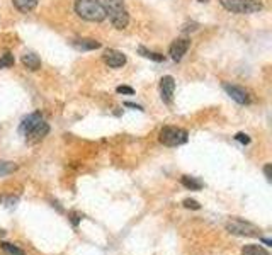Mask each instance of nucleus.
Segmentation results:
<instances>
[{
    "mask_svg": "<svg viewBox=\"0 0 272 255\" xmlns=\"http://www.w3.org/2000/svg\"><path fill=\"white\" fill-rule=\"evenodd\" d=\"M48 133H49V124L44 119H41V121H38L36 124H34L24 136H26L31 143H36L39 140H43V138L46 136Z\"/></svg>",
    "mask_w": 272,
    "mask_h": 255,
    "instance_id": "obj_9",
    "label": "nucleus"
},
{
    "mask_svg": "<svg viewBox=\"0 0 272 255\" xmlns=\"http://www.w3.org/2000/svg\"><path fill=\"white\" fill-rule=\"evenodd\" d=\"M180 182H182V186H184V187L191 189V191H199V189L204 186V184L201 182L199 178L191 177V175H184L182 178H180Z\"/></svg>",
    "mask_w": 272,
    "mask_h": 255,
    "instance_id": "obj_15",
    "label": "nucleus"
},
{
    "mask_svg": "<svg viewBox=\"0 0 272 255\" xmlns=\"http://www.w3.org/2000/svg\"><path fill=\"white\" fill-rule=\"evenodd\" d=\"M158 138H160V143H164L165 146H179V145L187 143L189 135H187V131L182 130V128L165 126V128H162V131H160Z\"/></svg>",
    "mask_w": 272,
    "mask_h": 255,
    "instance_id": "obj_4",
    "label": "nucleus"
},
{
    "mask_svg": "<svg viewBox=\"0 0 272 255\" xmlns=\"http://www.w3.org/2000/svg\"><path fill=\"white\" fill-rule=\"evenodd\" d=\"M75 12L89 22H102L107 17L105 7L100 0H75Z\"/></svg>",
    "mask_w": 272,
    "mask_h": 255,
    "instance_id": "obj_1",
    "label": "nucleus"
},
{
    "mask_svg": "<svg viewBox=\"0 0 272 255\" xmlns=\"http://www.w3.org/2000/svg\"><path fill=\"white\" fill-rule=\"evenodd\" d=\"M16 168H17L16 163L0 160V177H6V175H9V173H12L14 170H16Z\"/></svg>",
    "mask_w": 272,
    "mask_h": 255,
    "instance_id": "obj_18",
    "label": "nucleus"
},
{
    "mask_svg": "<svg viewBox=\"0 0 272 255\" xmlns=\"http://www.w3.org/2000/svg\"><path fill=\"white\" fill-rule=\"evenodd\" d=\"M264 175H265V178H267V181H272V165H270V163H267V165L264 167Z\"/></svg>",
    "mask_w": 272,
    "mask_h": 255,
    "instance_id": "obj_24",
    "label": "nucleus"
},
{
    "mask_svg": "<svg viewBox=\"0 0 272 255\" xmlns=\"http://www.w3.org/2000/svg\"><path fill=\"white\" fill-rule=\"evenodd\" d=\"M226 230L233 235H240V237H257L260 230L254 226L252 223H247L243 219H231L226 223Z\"/></svg>",
    "mask_w": 272,
    "mask_h": 255,
    "instance_id": "obj_5",
    "label": "nucleus"
},
{
    "mask_svg": "<svg viewBox=\"0 0 272 255\" xmlns=\"http://www.w3.org/2000/svg\"><path fill=\"white\" fill-rule=\"evenodd\" d=\"M184 206L187 208V209H201V204L198 201H194V199H185Z\"/></svg>",
    "mask_w": 272,
    "mask_h": 255,
    "instance_id": "obj_22",
    "label": "nucleus"
},
{
    "mask_svg": "<svg viewBox=\"0 0 272 255\" xmlns=\"http://www.w3.org/2000/svg\"><path fill=\"white\" fill-rule=\"evenodd\" d=\"M16 63V60H14V55L11 53H6L0 56V68H9V66H12Z\"/></svg>",
    "mask_w": 272,
    "mask_h": 255,
    "instance_id": "obj_19",
    "label": "nucleus"
},
{
    "mask_svg": "<svg viewBox=\"0 0 272 255\" xmlns=\"http://www.w3.org/2000/svg\"><path fill=\"white\" fill-rule=\"evenodd\" d=\"M223 89H225L226 94H228L235 102H238V104H250L252 102L250 92L247 89H243V87L233 85V84H223Z\"/></svg>",
    "mask_w": 272,
    "mask_h": 255,
    "instance_id": "obj_6",
    "label": "nucleus"
},
{
    "mask_svg": "<svg viewBox=\"0 0 272 255\" xmlns=\"http://www.w3.org/2000/svg\"><path fill=\"white\" fill-rule=\"evenodd\" d=\"M105 14L116 29H124L129 24V14L124 5V0H105Z\"/></svg>",
    "mask_w": 272,
    "mask_h": 255,
    "instance_id": "obj_2",
    "label": "nucleus"
},
{
    "mask_svg": "<svg viewBox=\"0 0 272 255\" xmlns=\"http://www.w3.org/2000/svg\"><path fill=\"white\" fill-rule=\"evenodd\" d=\"M116 92H118V94H128V95H133L134 94L133 87H128V85H119L118 89H116Z\"/></svg>",
    "mask_w": 272,
    "mask_h": 255,
    "instance_id": "obj_21",
    "label": "nucleus"
},
{
    "mask_svg": "<svg viewBox=\"0 0 272 255\" xmlns=\"http://www.w3.org/2000/svg\"><path fill=\"white\" fill-rule=\"evenodd\" d=\"M221 7L233 14H254L262 10V0H220Z\"/></svg>",
    "mask_w": 272,
    "mask_h": 255,
    "instance_id": "obj_3",
    "label": "nucleus"
},
{
    "mask_svg": "<svg viewBox=\"0 0 272 255\" xmlns=\"http://www.w3.org/2000/svg\"><path fill=\"white\" fill-rule=\"evenodd\" d=\"M72 221H73V224H75V226H77V224H78V216H77V214H72Z\"/></svg>",
    "mask_w": 272,
    "mask_h": 255,
    "instance_id": "obj_26",
    "label": "nucleus"
},
{
    "mask_svg": "<svg viewBox=\"0 0 272 255\" xmlns=\"http://www.w3.org/2000/svg\"><path fill=\"white\" fill-rule=\"evenodd\" d=\"M241 255H269V252L260 245H245L241 248Z\"/></svg>",
    "mask_w": 272,
    "mask_h": 255,
    "instance_id": "obj_16",
    "label": "nucleus"
},
{
    "mask_svg": "<svg viewBox=\"0 0 272 255\" xmlns=\"http://www.w3.org/2000/svg\"><path fill=\"white\" fill-rule=\"evenodd\" d=\"M262 242H264V243L267 245V247H270V245H272V242H270L269 238H262Z\"/></svg>",
    "mask_w": 272,
    "mask_h": 255,
    "instance_id": "obj_27",
    "label": "nucleus"
},
{
    "mask_svg": "<svg viewBox=\"0 0 272 255\" xmlns=\"http://www.w3.org/2000/svg\"><path fill=\"white\" fill-rule=\"evenodd\" d=\"M73 46L77 49L89 51V49H99L100 43H99V41H95V39H77V41H73Z\"/></svg>",
    "mask_w": 272,
    "mask_h": 255,
    "instance_id": "obj_14",
    "label": "nucleus"
},
{
    "mask_svg": "<svg viewBox=\"0 0 272 255\" xmlns=\"http://www.w3.org/2000/svg\"><path fill=\"white\" fill-rule=\"evenodd\" d=\"M189 46H191V39H187V38L175 39L174 43L170 44V49H169V53H170V56H172V60L174 61H180V60H182L184 55L187 53Z\"/></svg>",
    "mask_w": 272,
    "mask_h": 255,
    "instance_id": "obj_8",
    "label": "nucleus"
},
{
    "mask_svg": "<svg viewBox=\"0 0 272 255\" xmlns=\"http://www.w3.org/2000/svg\"><path fill=\"white\" fill-rule=\"evenodd\" d=\"M2 248L6 250V252H9L11 255H24V252L19 247H16V245H12V243H7V242H4L2 243Z\"/></svg>",
    "mask_w": 272,
    "mask_h": 255,
    "instance_id": "obj_20",
    "label": "nucleus"
},
{
    "mask_svg": "<svg viewBox=\"0 0 272 255\" xmlns=\"http://www.w3.org/2000/svg\"><path fill=\"white\" fill-rule=\"evenodd\" d=\"M140 51V55L145 56V58H148V60H153V61H164V55H160V53H155V51H150L147 48H143V46H140L138 48Z\"/></svg>",
    "mask_w": 272,
    "mask_h": 255,
    "instance_id": "obj_17",
    "label": "nucleus"
},
{
    "mask_svg": "<svg viewBox=\"0 0 272 255\" xmlns=\"http://www.w3.org/2000/svg\"><path fill=\"white\" fill-rule=\"evenodd\" d=\"M124 106H126V107H133V109H138V111H143V107H142V106L133 104V102H124Z\"/></svg>",
    "mask_w": 272,
    "mask_h": 255,
    "instance_id": "obj_25",
    "label": "nucleus"
},
{
    "mask_svg": "<svg viewBox=\"0 0 272 255\" xmlns=\"http://www.w3.org/2000/svg\"><path fill=\"white\" fill-rule=\"evenodd\" d=\"M174 92H175L174 76H170V75L162 76V80H160V95H162V100L165 102V104H172Z\"/></svg>",
    "mask_w": 272,
    "mask_h": 255,
    "instance_id": "obj_7",
    "label": "nucleus"
},
{
    "mask_svg": "<svg viewBox=\"0 0 272 255\" xmlns=\"http://www.w3.org/2000/svg\"><path fill=\"white\" fill-rule=\"evenodd\" d=\"M41 119H43V116L39 114V112H33V114L26 116V117L22 119L21 126H19V131H21V135H26V133L31 130V128L36 124L38 121H41Z\"/></svg>",
    "mask_w": 272,
    "mask_h": 255,
    "instance_id": "obj_12",
    "label": "nucleus"
},
{
    "mask_svg": "<svg viewBox=\"0 0 272 255\" xmlns=\"http://www.w3.org/2000/svg\"><path fill=\"white\" fill-rule=\"evenodd\" d=\"M22 65L26 66L28 70L36 71V70L41 68V60H39V56L36 53H33V51H28V53L22 55Z\"/></svg>",
    "mask_w": 272,
    "mask_h": 255,
    "instance_id": "obj_11",
    "label": "nucleus"
},
{
    "mask_svg": "<svg viewBox=\"0 0 272 255\" xmlns=\"http://www.w3.org/2000/svg\"><path fill=\"white\" fill-rule=\"evenodd\" d=\"M102 60L111 68H121L126 63V56L118 49H105L102 55Z\"/></svg>",
    "mask_w": 272,
    "mask_h": 255,
    "instance_id": "obj_10",
    "label": "nucleus"
},
{
    "mask_svg": "<svg viewBox=\"0 0 272 255\" xmlns=\"http://www.w3.org/2000/svg\"><path fill=\"white\" fill-rule=\"evenodd\" d=\"M12 4H14V7L19 10V12L28 14V12H31V10L36 9L38 0H12Z\"/></svg>",
    "mask_w": 272,
    "mask_h": 255,
    "instance_id": "obj_13",
    "label": "nucleus"
},
{
    "mask_svg": "<svg viewBox=\"0 0 272 255\" xmlns=\"http://www.w3.org/2000/svg\"><path fill=\"white\" fill-rule=\"evenodd\" d=\"M235 140L240 141L241 145H249L250 143V138H249V135H245V133H238V135L235 136Z\"/></svg>",
    "mask_w": 272,
    "mask_h": 255,
    "instance_id": "obj_23",
    "label": "nucleus"
},
{
    "mask_svg": "<svg viewBox=\"0 0 272 255\" xmlns=\"http://www.w3.org/2000/svg\"><path fill=\"white\" fill-rule=\"evenodd\" d=\"M199 2H206V0H199Z\"/></svg>",
    "mask_w": 272,
    "mask_h": 255,
    "instance_id": "obj_28",
    "label": "nucleus"
}]
</instances>
